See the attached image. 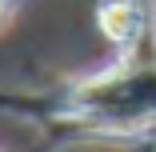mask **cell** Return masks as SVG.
Here are the masks:
<instances>
[{"label":"cell","mask_w":156,"mask_h":152,"mask_svg":"<svg viewBox=\"0 0 156 152\" xmlns=\"http://www.w3.org/2000/svg\"><path fill=\"white\" fill-rule=\"evenodd\" d=\"M100 24H104V32L112 40H132L136 32V12L132 4H104L100 8Z\"/></svg>","instance_id":"1"},{"label":"cell","mask_w":156,"mask_h":152,"mask_svg":"<svg viewBox=\"0 0 156 152\" xmlns=\"http://www.w3.org/2000/svg\"><path fill=\"white\" fill-rule=\"evenodd\" d=\"M0 12H4V0H0Z\"/></svg>","instance_id":"2"}]
</instances>
